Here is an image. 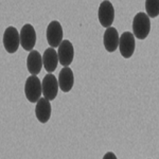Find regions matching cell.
I'll return each mask as SVG.
<instances>
[{"label":"cell","instance_id":"obj_1","mask_svg":"<svg viewBox=\"0 0 159 159\" xmlns=\"http://www.w3.org/2000/svg\"><path fill=\"white\" fill-rule=\"evenodd\" d=\"M151 31V21L144 12H139L133 19V35L138 39H144Z\"/></svg>","mask_w":159,"mask_h":159},{"label":"cell","instance_id":"obj_16","mask_svg":"<svg viewBox=\"0 0 159 159\" xmlns=\"http://www.w3.org/2000/svg\"><path fill=\"white\" fill-rule=\"evenodd\" d=\"M103 159H117V156L115 155V153H112V152H107L104 155Z\"/></svg>","mask_w":159,"mask_h":159},{"label":"cell","instance_id":"obj_13","mask_svg":"<svg viewBox=\"0 0 159 159\" xmlns=\"http://www.w3.org/2000/svg\"><path fill=\"white\" fill-rule=\"evenodd\" d=\"M43 67V56L36 50L31 51L27 58V68L28 71L32 75H36L40 72Z\"/></svg>","mask_w":159,"mask_h":159},{"label":"cell","instance_id":"obj_11","mask_svg":"<svg viewBox=\"0 0 159 159\" xmlns=\"http://www.w3.org/2000/svg\"><path fill=\"white\" fill-rule=\"evenodd\" d=\"M51 103L50 101L46 100L45 98H40L37 101L36 107H35V115L37 120L40 123H47L50 120L51 117Z\"/></svg>","mask_w":159,"mask_h":159},{"label":"cell","instance_id":"obj_9","mask_svg":"<svg viewBox=\"0 0 159 159\" xmlns=\"http://www.w3.org/2000/svg\"><path fill=\"white\" fill-rule=\"evenodd\" d=\"M57 57L60 64L64 67H68L72 63L74 57V48L70 40L63 39V42L58 46Z\"/></svg>","mask_w":159,"mask_h":159},{"label":"cell","instance_id":"obj_15","mask_svg":"<svg viewBox=\"0 0 159 159\" xmlns=\"http://www.w3.org/2000/svg\"><path fill=\"white\" fill-rule=\"evenodd\" d=\"M145 10L148 18H155L159 14V1L158 0H147L145 1Z\"/></svg>","mask_w":159,"mask_h":159},{"label":"cell","instance_id":"obj_3","mask_svg":"<svg viewBox=\"0 0 159 159\" xmlns=\"http://www.w3.org/2000/svg\"><path fill=\"white\" fill-rule=\"evenodd\" d=\"M20 45L25 51H33L36 43V32L32 25L25 24L19 32Z\"/></svg>","mask_w":159,"mask_h":159},{"label":"cell","instance_id":"obj_6","mask_svg":"<svg viewBox=\"0 0 159 159\" xmlns=\"http://www.w3.org/2000/svg\"><path fill=\"white\" fill-rule=\"evenodd\" d=\"M20 38L19 32L15 27L7 28L3 33V46L7 52L15 53L19 48Z\"/></svg>","mask_w":159,"mask_h":159},{"label":"cell","instance_id":"obj_7","mask_svg":"<svg viewBox=\"0 0 159 159\" xmlns=\"http://www.w3.org/2000/svg\"><path fill=\"white\" fill-rule=\"evenodd\" d=\"M42 91L43 94V98L48 100V101H52V100L56 98L58 92V83L57 79L53 74L48 73L43 79Z\"/></svg>","mask_w":159,"mask_h":159},{"label":"cell","instance_id":"obj_10","mask_svg":"<svg viewBox=\"0 0 159 159\" xmlns=\"http://www.w3.org/2000/svg\"><path fill=\"white\" fill-rule=\"evenodd\" d=\"M103 43L106 51H108L110 53L115 52L118 49V46H119V33H118L116 28H107L106 31L104 32Z\"/></svg>","mask_w":159,"mask_h":159},{"label":"cell","instance_id":"obj_4","mask_svg":"<svg viewBox=\"0 0 159 159\" xmlns=\"http://www.w3.org/2000/svg\"><path fill=\"white\" fill-rule=\"evenodd\" d=\"M63 28L60 21L53 20L47 27V42L50 45V48H58L61 43L63 42Z\"/></svg>","mask_w":159,"mask_h":159},{"label":"cell","instance_id":"obj_2","mask_svg":"<svg viewBox=\"0 0 159 159\" xmlns=\"http://www.w3.org/2000/svg\"><path fill=\"white\" fill-rule=\"evenodd\" d=\"M25 93L31 103H37L42 97V82L37 75H31L27 79L25 84Z\"/></svg>","mask_w":159,"mask_h":159},{"label":"cell","instance_id":"obj_12","mask_svg":"<svg viewBox=\"0 0 159 159\" xmlns=\"http://www.w3.org/2000/svg\"><path fill=\"white\" fill-rule=\"evenodd\" d=\"M58 87L63 92H69L72 89L74 84V75L73 72L69 67H64L61 70L60 75H58Z\"/></svg>","mask_w":159,"mask_h":159},{"label":"cell","instance_id":"obj_8","mask_svg":"<svg viewBox=\"0 0 159 159\" xmlns=\"http://www.w3.org/2000/svg\"><path fill=\"white\" fill-rule=\"evenodd\" d=\"M99 21L102 27L109 28L111 27L115 19V9L110 1H103L99 7L98 11Z\"/></svg>","mask_w":159,"mask_h":159},{"label":"cell","instance_id":"obj_5","mask_svg":"<svg viewBox=\"0 0 159 159\" xmlns=\"http://www.w3.org/2000/svg\"><path fill=\"white\" fill-rule=\"evenodd\" d=\"M119 50L121 55L124 58L132 57L135 52L136 48V39L132 32H123L122 35L119 37Z\"/></svg>","mask_w":159,"mask_h":159},{"label":"cell","instance_id":"obj_14","mask_svg":"<svg viewBox=\"0 0 159 159\" xmlns=\"http://www.w3.org/2000/svg\"><path fill=\"white\" fill-rule=\"evenodd\" d=\"M58 57L57 52L53 48H48L43 54V66L48 73H52L57 68Z\"/></svg>","mask_w":159,"mask_h":159}]
</instances>
